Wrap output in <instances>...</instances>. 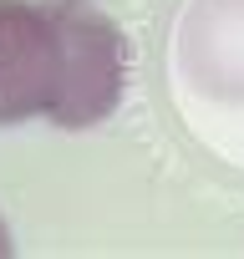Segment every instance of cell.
Returning a JSON list of instances; mask_svg holds the SVG:
<instances>
[{
	"label": "cell",
	"mask_w": 244,
	"mask_h": 259,
	"mask_svg": "<svg viewBox=\"0 0 244 259\" xmlns=\"http://www.w3.org/2000/svg\"><path fill=\"white\" fill-rule=\"evenodd\" d=\"M66 97V31L56 0H0V127L56 117Z\"/></svg>",
	"instance_id": "obj_1"
},
{
	"label": "cell",
	"mask_w": 244,
	"mask_h": 259,
	"mask_svg": "<svg viewBox=\"0 0 244 259\" xmlns=\"http://www.w3.org/2000/svg\"><path fill=\"white\" fill-rule=\"evenodd\" d=\"M56 16L66 31V97L51 122L82 133L117 112L122 81H128V41L122 26L87 0H56Z\"/></svg>",
	"instance_id": "obj_2"
},
{
	"label": "cell",
	"mask_w": 244,
	"mask_h": 259,
	"mask_svg": "<svg viewBox=\"0 0 244 259\" xmlns=\"http://www.w3.org/2000/svg\"><path fill=\"white\" fill-rule=\"evenodd\" d=\"M16 254V244H11V229H6V219H0V259H11Z\"/></svg>",
	"instance_id": "obj_3"
}]
</instances>
